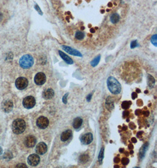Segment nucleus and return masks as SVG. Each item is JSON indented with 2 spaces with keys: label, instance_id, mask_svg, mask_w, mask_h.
I'll return each mask as SVG.
<instances>
[{
  "label": "nucleus",
  "instance_id": "1",
  "mask_svg": "<svg viewBox=\"0 0 157 168\" xmlns=\"http://www.w3.org/2000/svg\"><path fill=\"white\" fill-rule=\"evenodd\" d=\"M107 86L111 93L118 94L121 91V86L119 81L115 77H109L107 79Z\"/></svg>",
  "mask_w": 157,
  "mask_h": 168
},
{
  "label": "nucleus",
  "instance_id": "2",
  "mask_svg": "<svg viewBox=\"0 0 157 168\" xmlns=\"http://www.w3.org/2000/svg\"><path fill=\"white\" fill-rule=\"evenodd\" d=\"M26 128V122L21 119H17L13 122L12 129L15 134L19 135L23 133Z\"/></svg>",
  "mask_w": 157,
  "mask_h": 168
},
{
  "label": "nucleus",
  "instance_id": "3",
  "mask_svg": "<svg viewBox=\"0 0 157 168\" xmlns=\"http://www.w3.org/2000/svg\"><path fill=\"white\" fill-rule=\"evenodd\" d=\"M20 65L22 68L27 69L33 66L34 64V59L31 55L26 54L23 56L20 59Z\"/></svg>",
  "mask_w": 157,
  "mask_h": 168
},
{
  "label": "nucleus",
  "instance_id": "4",
  "mask_svg": "<svg viewBox=\"0 0 157 168\" xmlns=\"http://www.w3.org/2000/svg\"><path fill=\"white\" fill-rule=\"evenodd\" d=\"M36 101L33 96H27L23 100V105L26 108L30 109L35 106Z\"/></svg>",
  "mask_w": 157,
  "mask_h": 168
},
{
  "label": "nucleus",
  "instance_id": "5",
  "mask_svg": "<svg viewBox=\"0 0 157 168\" xmlns=\"http://www.w3.org/2000/svg\"><path fill=\"white\" fill-rule=\"evenodd\" d=\"M28 85V81L25 77H19L15 81V86L18 90H24Z\"/></svg>",
  "mask_w": 157,
  "mask_h": 168
},
{
  "label": "nucleus",
  "instance_id": "6",
  "mask_svg": "<svg viewBox=\"0 0 157 168\" xmlns=\"http://www.w3.org/2000/svg\"><path fill=\"white\" fill-rule=\"evenodd\" d=\"M49 124V120L47 117L44 116H40L37 120V125L39 128L41 129H46Z\"/></svg>",
  "mask_w": 157,
  "mask_h": 168
},
{
  "label": "nucleus",
  "instance_id": "7",
  "mask_svg": "<svg viewBox=\"0 0 157 168\" xmlns=\"http://www.w3.org/2000/svg\"><path fill=\"white\" fill-rule=\"evenodd\" d=\"M46 81V76L44 73H38L34 77V82L37 85H43Z\"/></svg>",
  "mask_w": 157,
  "mask_h": 168
},
{
  "label": "nucleus",
  "instance_id": "8",
  "mask_svg": "<svg viewBox=\"0 0 157 168\" xmlns=\"http://www.w3.org/2000/svg\"><path fill=\"white\" fill-rule=\"evenodd\" d=\"M13 107V103L10 100H4L1 104V108L2 110L5 113H9L12 111Z\"/></svg>",
  "mask_w": 157,
  "mask_h": 168
},
{
  "label": "nucleus",
  "instance_id": "9",
  "mask_svg": "<svg viewBox=\"0 0 157 168\" xmlns=\"http://www.w3.org/2000/svg\"><path fill=\"white\" fill-rule=\"evenodd\" d=\"M40 157L38 154H32L28 157V163L32 166H36L39 164Z\"/></svg>",
  "mask_w": 157,
  "mask_h": 168
},
{
  "label": "nucleus",
  "instance_id": "10",
  "mask_svg": "<svg viewBox=\"0 0 157 168\" xmlns=\"http://www.w3.org/2000/svg\"><path fill=\"white\" fill-rule=\"evenodd\" d=\"M47 149H48V148L45 143L40 142L37 145L36 148H35V152L38 154L42 155L47 152Z\"/></svg>",
  "mask_w": 157,
  "mask_h": 168
},
{
  "label": "nucleus",
  "instance_id": "11",
  "mask_svg": "<svg viewBox=\"0 0 157 168\" xmlns=\"http://www.w3.org/2000/svg\"><path fill=\"white\" fill-rule=\"evenodd\" d=\"M62 48L65 51L67 52L68 53L71 55H72V56H77V57H81L82 56V54H81L80 52H79L77 50H75V49L71 48V47H68V46H62Z\"/></svg>",
  "mask_w": 157,
  "mask_h": 168
},
{
  "label": "nucleus",
  "instance_id": "12",
  "mask_svg": "<svg viewBox=\"0 0 157 168\" xmlns=\"http://www.w3.org/2000/svg\"><path fill=\"white\" fill-rule=\"evenodd\" d=\"M37 143V139L34 136H28L26 137L25 139L24 143L25 145L26 146L27 148H33L35 145Z\"/></svg>",
  "mask_w": 157,
  "mask_h": 168
},
{
  "label": "nucleus",
  "instance_id": "13",
  "mask_svg": "<svg viewBox=\"0 0 157 168\" xmlns=\"http://www.w3.org/2000/svg\"><path fill=\"white\" fill-rule=\"evenodd\" d=\"M93 140V136L91 133H87L84 134L81 137V142L84 145H89Z\"/></svg>",
  "mask_w": 157,
  "mask_h": 168
},
{
  "label": "nucleus",
  "instance_id": "14",
  "mask_svg": "<svg viewBox=\"0 0 157 168\" xmlns=\"http://www.w3.org/2000/svg\"><path fill=\"white\" fill-rule=\"evenodd\" d=\"M54 92L52 89H47L45 91L43 92L42 93V97L46 100H49V99H52L54 97Z\"/></svg>",
  "mask_w": 157,
  "mask_h": 168
},
{
  "label": "nucleus",
  "instance_id": "15",
  "mask_svg": "<svg viewBox=\"0 0 157 168\" xmlns=\"http://www.w3.org/2000/svg\"><path fill=\"white\" fill-rule=\"evenodd\" d=\"M59 54H60V57H61V59L65 62L66 63L68 64H72L74 63L73 60L71 57H69V56H68L66 54H65L64 53H63V51L59 50Z\"/></svg>",
  "mask_w": 157,
  "mask_h": 168
},
{
  "label": "nucleus",
  "instance_id": "16",
  "mask_svg": "<svg viewBox=\"0 0 157 168\" xmlns=\"http://www.w3.org/2000/svg\"><path fill=\"white\" fill-rule=\"evenodd\" d=\"M72 136V131L71 130H66L62 133L61 135V140L63 142L68 140Z\"/></svg>",
  "mask_w": 157,
  "mask_h": 168
},
{
  "label": "nucleus",
  "instance_id": "17",
  "mask_svg": "<svg viewBox=\"0 0 157 168\" xmlns=\"http://www.w3.org/2000/svg\"><path fill=\"white\" fill-rule=\"evenodd\" d=\"M105 107L109 111H112L114 109V101L112 99L111 97H108L106 99Z\"/></svg>",
  "mask_w": 157,
  "mask_h": 168
},
{
  "label": "nucleus",
  "instance_id": "18",
  "mask_svg": "<svg viewBox=\"0 0 157 168\" xmlns=\"http://www.w3.org/2000/svg\"><path fill=\"white\" fill-rule=\"evenodd\" d=\"M83 122V120L80 117H77L75 118L73 121V123H72V125H73L74 128L75 129H79L82 125Z\"/></svg>",
  "mask_w": 157,
  "mask_h": 168
},
{
  "label": "nucleus",
  "instance_id": "19",
  "mask_svg": "<svg viewBox=\"0 0 157 168\" xmlns=\"http://www.w3.org/2000/svg\"><path fill=\"white\" fill-rule=\"evenodd\" d=\"M155 82V81L154 78L152 76L148 74V84L149 87H150V88H152V87L154 86Z\"/></svg>",
  "mask_w": 157,
  "mask_h": 168
},
{
  "label": "nucleus",
  "instance_id": "20",
  "mask_svg": "<svg viewBox=\"0 0 157 168\" xmlns=\"http://www.w3.org/2000/svg\"><path fill=\"white\" fill-rule=\"evenodd\" d=\"M110 20L112 23H113V24L117 23L119 21V15L118 14H117V13L113 14L111 15V17Z\"/></svg>",
  "mask_w": 157,
  "mask_h": 168
},
{
  "label": "nucleus",
  "instance_id": "21",
  "mask_svg": "<svg viewBox=\"0 0 157 168\" xmlns=\"http://www.w3.org/2000/svg\"><path fill=\"white\" fill-rule=\"evenodd\" d=\"M88 160H89V156L88 154H82V155L80 156V157L79 158V162L82 163H86Z\"/></svg>",
  "mask_w": 157,
  "mask_h": 168
},
{
  "label": "nucleus",
  "instance_id": "22",
  "mask_svg": "<svg viewBox=\"0 0 157 168\" xmlns=\"http://www.w3.org/2000/svg\"><path fill=\"white\" fill-rule=\"evenodd\" d=\"M147 146H148V143H145L144 146L141 149L140 152V156L141 158H143L145 154L146 153V151L147 150Z\"/></svg>",
  "mask_w": 157,
  "mask_h": 168
},
{
  "label": "nucleus",
  "instance_id": "23",
  "mask_svg": "<svg viewBox=\"0 0 157 168\" xmlns=\"http://www.w3.org/2000/svg\"><path fill=\"white\" fill-rule=\"evenodd\" d=\"M101 59V56H98L97 57H96L95 59L91 62V65L92 67H95L98 64L99 62H100Z\"/></svg>",
  "mask_w": 157,
  "mask_h": 168
},
{
  "label": "nucleus",
  "instance_id": "24",
  "mask_svg": "<svg viewBox=\"0 0 157 168\" xmlns=\"http://www.w3.org/2000/svg\"><path fill=\"white\" fill-rule=\"evenodd\" d=\"M131 104L132 103L130 101H124V102L122 103L121 106H122V108H124V109H128L131 106Z\"/></svg>",
  "mask_w": 157,
  "mask_h": 168
},
{
  "label": "nucleus",
  "instance_id": "25",
  "mask_svg": "<svg viewBox=\"0 0 157 168\" xmlns=\"http://www.w3.org/2000/svg\"><path fill=\"white\" fill-rule=\"evenodd\" d=\"M75 38H77V40H82L83 38H84L85 37V35H84V33L82 32L81 31H77L75 33Z\"/></svg>",
  "mask_w": 157,
  "mask_h": 168
},
{
  "label": "nucleus",
  "instance_id": "26",
  "mask_svg": "<svg viewBox=\"0 0 157 168\" xmlns=\"http://www.w3.org/2000/svg\"><path fill=\"white\" fill-rule=\"evenodd\" d=\"M104 148H102L100 151L98 156V159L100 163H102V161H103L104 159Z\"/></svg>",
  "mask_w": 157,
  "mask_h": 168
},
{
  "label": "nucleus",
  "instance_id": "27",
  "mask_svg": "<svg viewBox=\"0 0 157 168\" xmlns=\"http://www.w3.org/2000/svg\"><path fill=\"white\" fill-rule=\"evenodd\" d=\"M151 41L152 44H153L154 46L157 47V34H155V35H152L151 37Z\"/></svg>",
  "mask_w": 157,
  "mask_h": 168
},
{
  "label": "nucleus",
  "instance_id": "28",
  "mask_svg": "<svg viewBox=\"0 0 157 168\" xmlns=\"http://www.w3.org/2000/svg\"><path fill=\"white\" fill-rule=\"evenodd\" d=\"M129 162H130V160H129V159L127 158V157H123L122 160H121V163L124 166L127 165L129 163Z\"/></svg>",
  "mask_w": 157,
  "mask_h": 168
},
{
  "label": "nucleus",
  "instance_id": "29",
  "mask_svg": "<svg viewBox=\"0 0 157 168\" xmlns=\"http://www.w3.org/2000/svg\"><path fill=\"white\" fill-rule=\"evenodd\" d=\"M138 44L137 40H134V41H132L131 43V48H134L136 47H138Z\"/></svg>",
  "mask_w": 157,
  "mask_h": 168
},
{
  "label": "nucleus",
  "instance_id": "30",
  "mask_svg": "<svg viewBox=\"0 0 157 168\" xmlns=\"http://www.w3.org/2000/svg\"><path fill=\"white\" fill-rule=\"evenodd\" d=\"M68 93H66V94L63 96V102L64 104L67 103V97H68Z\"/></svg>",
  "mask_w": 157,
  "mask_h": 168
},
{
  "label": "nucleus",
  "instance_id": "31",
  "mask_svg": "<svg viewBox=\"0 0 157 168\" xmlns=\"http://www.w3.org/2000/svg\"><path fill=\"white\" fill-rule=\"evenodd\" d=\"M130 114V112L128 111H124L123 113V117H128Z\"/></svg>",
  "mask_w": 157,
  "mask_h": 168
},
{
  "label": "nucleus",
  "instance_id": "32",
  "mask_svg": "<svg viewBox=\"0 0 157 168\" xmlns=\"http://www.w3.org/2000/svg\"><path fill=\"white\" fill-rule=\"evenodd\" d=\"M91 98H92V94H88V96H87V100L88 101V102H90V100H91Z\"/></svg>",
  "mask_w": 157,
  "mask_h": 168
},
{
  "label": "nucleus",
  "instance_id": "33",
  "mask_svg": "<svg viewBox=\"0 0 157 168\" xmlns=\"http://www.w3.org/2000/svg\"><path fill=\"white\" fill-rule=\"evenodd\" d=\"M137 97V93H135V92H134V93H132V99H136Z\"/></svg>",
  "mask_w": 157,
  "mask_h": 168
},
{
  "label": "nucleus",
  "instance_id": "34",
  "mask_svg": "<svg viewBox=\"0 0 157 168\" xmlns=\"http://www.w3.org/2000/svg\"><path fill=\"white\" fill-rule=\"evenodd\" d=\"M17 167H19V168H27V166H26L25 164H23V163H21V164H19L17 166Z\"/></svg>",
  "mask_w": 157,
  "mask_h": 168
},
{
  "label": "nucleus",
  "instance_id": "35",
  "mask_svg": "<svg viewBox=\"0 0 157 168\" xmlns=\"http://www.w3.org/2000/svg\"><path fill=\"white\" fill-rule=\"evenodd\" d=\"M149 113V112L148 111H143V112H142V113H143V114L145 116H148Z\"/></svg>",
  "mask_w": 157,
  "mask_h": 168
},
{
  "label": "nucleus",
  "instance_id": "36",
  "mask_svg": "<svg viewBox=\"0 0 157 168\" xmlns=\"http://www.w3.org/2000/svg\"><path fill=\"white\" fill-rule=\"evenodd\" d=\"M35 8L37 9V11H38V13H40V14H41V15H42V12H41V10H40V8H39V7H38V5H35Z\"/></svg>",
  "mask_w": 157,
  "mask_h": 168
},
{
  "label": "nucleus",
  "instance_id": "37",
  "mask_svg": "<svg viewBox=\"0 0 157 168\" xmlns=\"http://www.w3.org/2000/svg\"><path fill=\"white\" fill-rule=\"evenodd\" d=\"M120 162V159L118 157H116L114 158V162L116 163H119Z\"/></svg>",
  "mask_w": 157,
  "mask_h": 168
},
{
  "label": "nucleus",
  "instance_id": "38",
  "mask_svg": "<svg viewBox=\"0 0 157 168\" xmlns=\"http://www.w3.org/2000/svg\"><path fill=\"white\" fill-rule=\"evenodd\" d=\"M142 113V111L141 110H137L135 111V114L136 115H140Z\"/></svg>",
  "mask_w": 157,
  "mask_h": 168
},
{
  "label": "nucleus",
  "instance_id": "39",
  "mask_svg": "<svg viewBox=\"0 0 157 168\" xmlns=\"http://www.w3.org/2000/svg\"><path fill=\"white\" fill-rule=\"evenodd\" d=\"M130 128L132 129H134L135 128V126L134 125V123H130Z\"/></svg>",
  "mask_w": 157,
  "mask_h": 168
},
{
  "label": "nucleus",
  "instance_id": "40",
  "mask_svg": "<svg viewBox=\"0 0 157 168\" xmlns=\"http://www.w3.org/2000/svg\"><path fill=\"white\" fill-rule=\"evenodd\" d=\"M131 141H132V142H133V143H137V139H135V137H133V138H132V139H131Z\"/></svg>",
  "mask_w": 157,
  "mask_h": 168
},
{
  "label": "nucleus",
  "instance_id": "41",
  "mask_svg": "<svg viewBox=\"0 0 157 168\" xmlns=\"http://www.w3.org/2000/svg\"><path fill=\"white\" fill-rule=\"evenodd\" d=\"M128 148L129 149H132L134 148V146H133V145H132V144H130V145H129Z\"/></svg>",
  "mask_w": 157,
  "mask_h": 168
},
{
  "label": "nucleus",
  "instance_id": "42",
  "mask_svg": "<svg viewBox=\"0 0 157 168\" xmlns=\"http://www.w3.org/2000/svg\"><path fill=\"white\" fill-rule=\"evenodd\" d=\"M143 132H138V134H137V136H138V137L140 136L142 134H143Z\"/></svg>",
  "mask_w": 157,
  "mask_h": 168
},
{
  "label": "nucleus",
  "instance_id": "43",
  "mask_svg": "<svg viewBox=\"0 0 157 168\" xmlns=\"http://www.w3.org/2000/svg\"><path fill=\"white\" fill-rule=\"evenodd\" d=\"M119 152L121 153H123L124 152V149H122V148H121V149H119Z\"/></svg>",
  "mask_w": 157,
  "mask_h": 168
},
{
  "label": "nucleus",
  "instance_id": "44",
  "mask_svg": "<svg viewBox=\"0 0 157 168\" xmlns=\"http://www.w3.org/2000/svg\"><path fill=\"white\" fill-rule=\"evenodd\" d=\"M90 31H91L92 33H94L95 32V30L93 29H91V30H90Z\"/></svg>",
  "mask_w": 157,
  "mask_h": 168
},
{
  "label": "nucleus",
  "instance_id": "45",
  "mask_svg": "<svg viewBox=\"0 0 157 168\" xmlns=\"http://www.w3.org/2000/svg\"><path fill=\"white\" fill-rule=\"evenodd\" d=\"M2 148L0 147V154L2 153Z\"/></svg>",
  "mask_w": 157,
  "mask_h": 168
},
{
  "label": "nucleus",
  "instance_id": "46",
  "mask_svg": "<svg viewBox=\"0 0 157 168\" xmlns=\"http://www.w3.org/2000/svg\"><path fill=\"white\" fill-rule=\"evenodd\" d=\"M127 127H126L125 126H124V127H123V130H127Z\"/></svg>",
  "mask_w": 157,
  "mask_h": 168
},
{
  "label": "nucleus",
  "instance_id": "47",
  "mask_svg": "<svg viewBox=\"0 0 157 168\" xmlns=\"http://www.w3.org/2000/svg\"><path fill=\"white\" fill-rule=\"evenodd\" d=\"M137 92H138V93H141V91H140V89H137Z\"/></svg>",
  "mask_w": 157,
  "mask_h": 168
},
{
  "label": "nucleus",
  "instance_id": "48",
  "mask_svg": "<svg viewBox=\"0 0 157 168\" xmlns=\"http://www.w3.org/2000/svg\"><path fill=\"white\" fill-rule=\"evenodd\" d=\"M133 153H134V151H131V152H130V154H132Z\"/></svg>",
  "mask_w": 157,
  "mask_h": 168
},
{
  "label": "nucleus",
  "instance_id": "49",
  "mask_svg": "<svg viewBox=\"0 0 157 168\" xmlns=\"http://www.w3.org/2000/svg\"><path fill=\"white\" fill-rule=\"evenodd\" d=\"M148 93V91H145V93Z\"/></svg>",
  "mask_w": 157,
  "mask_h": 168
},
{
  "label": "nucleus",
  "instance_id": "50",
  "mask_svg": "<svg viewBox=\"0 0 157 168\" xmlns=\"http://www.w3.org/2000/svg\"><path fill=\"white\" fill-rule=\"evenodd\" d=\"M114 168H118V166H114Z\"/></svg>",
  "mask_w": 157,
  "mask_h": 168
}]
</instances>
